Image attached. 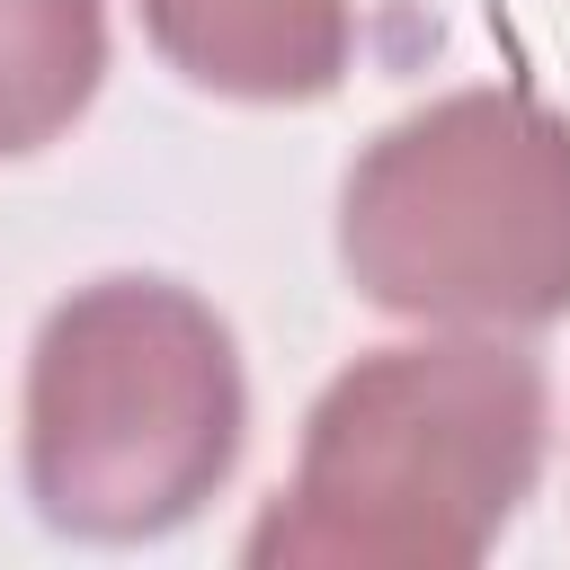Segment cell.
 <instances>
[{"instance_id": "1", "label": "cell", "mask_w": 570, "mask_h": 570, "mask_svg": "<svg viewBox=\"0 0 570 570\" xmlns=\"http://www.w3.org/2000/svg\"><path fill=\"white\" fill-rule=\"evenodd\" d=\"M543 472V374L499 338L356 356L303 419L285 499L249 525L258 570H463Z\"/></svg>"}, {"instance_id": "2", "label": "cell", "mask_w": 570, "mask_h": 570, "mask_svg": "<svg viewBox=\"0 0 570 570\" xmlns=\"http://www.w3.org/2000/svg\"><path fill=\"white\" fill-rule=\"evenodd\" d=\"M249 383L223 312L169 276H98L27 356V490L80 543L187 525L240 463Z\"/></svg>"}, {"instance_id": "3", "label": "cell", "mask_w": 570, "mask_h": 570, "mask_svg": "<svg viewBox=\"0 0 570 570\" xmlns=\"http://www.w3.org/2000/svg\"><path fill=\"white\" fill-rule=\"evenodd\" d=\"M338 258L365 303L445 330L570 312V116L525 89H454L365 142L338 187Z\"/></svg>"}, {"instance_id": "4", "label": "cell", "mask_w": 570, "mask_h": 570, "mask_svg": "<svg viewBox=\"0 0 570 570\" xmlns=\"http://www.w3.org/2000/svg\"><path fill=\"white\" fill-rule=\"evenodd\" d=\"M142 27L169 53V71L249 107L330 98L356 45L347 0H142Z\"/></svg>"}, {"instance_id": "5", "label": "cell", "mask_w": 570, "mask_h": 570, "mask_svg": "<svg viewBox=\"0 0 570 570\" xmlns=\"http://www.w3.org/2000/svg\"><path fill=\"white\" fill-rule=\"evenodd\" d=\"M107 71V0H0V160L45 151Z\"/></svg>"}]
</instances>
